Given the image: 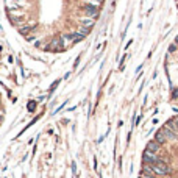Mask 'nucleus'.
I'll use <instances>...</instances> for the list:
<instances>
[{
    "label": "nucleus",
    "mask_w": 178,
    "mask_h": 178,
    "mask_svg": "<svg viewBox=\"0 0 178 178\" xmlns=\"http://www.w3.org/2000/svg\"><path fill=\"white\" fill-rule=\"evenodd\" d=\"M152 170L155 175H159V176H166L169 175L172 170H170V167H169V164L164 161V159H161V161H158L156 164L152 166Z\"/></svg>",
    "instance_id": "f257e3e1"
},
{
    "label": "nucleus",
    "mask_w": 178,
    "mask_h": 178,
    "mask_svg": "<svg viewBox=\"0 0 178 178\" xmlns=\"http://www.w3.org/2000/svg\"><path fill=\"white\" fill-rule=\"evenodd\" d=\"M142 161H144V164L153 166V164H156L158 161H161V158L158 156V153H152V152H148V150H144V153H142Z\"/></svg>",
    "instance_id": "f03ea898"
},
{
    "label": "nucleus",
    "mask_w": 178,
    "mask_h": 178,
    "mask_svg": "<svg viewBox=\"0 0 178 178\" xmlns=\"http://www.w3.org/2000/svg\"><path fill=\"white\" fill-rule=\"evenodd\" d=\"M83 13L86 17L91 19H97L99 17V6H94V5H84L83 6Z\"/></svg>",
    "instance_id": "7ed1b4c3"
},
{
    "label": "nucleus",
    "mask_w": 178,
    "mask_h": 178,
    "mask_svg": "<svg viewBox=\"0 0 178 178\" xmlns=\"http://www.w3.org/2000/svg\"><path fill=\"white\" fill-rule=\"evenodd\" d=\"M159 130H161V133L166 136V139H167V141H175V139L178 138V133H176L175 130H172V128L169 127L167 124H166L164 127H161Z\"/></svg>",
    "instance_id": "20e7f679"
},
{
    "label": "nucleus",
    "mask_w": 178,
    "mask_h": 178,
    "mask_svg": "<svg viewBox=\"0 0 178 178\" xmlns=\"http://www.w3.org/2000/svg\"><path fill=\"white\" fill-rule=\"evenodd\" d=\"M63 49H64V39H60V37L52 39V42L45 47V50H63Z\"/></svg>",
    "instance_id": "39448f33"
},
{
    "label": "nucleus",
    "mask_w": 178,
    "mask_h": 178,
    "mask_svg": "<svg viewBox=\"0 0 178 178\" xmlns=\"http://www.w3.org/2000/svg\"><path fill=\"white\" fill-rule=\"evenodd\" d=\"M145 150H148V152H152V153H158L159 150H161V145H159V144L156 142V141L153 139V141H150V142L147 144Z\"/></svg>",
    "instance_id": "423d86ee"
},
{
    "label": "nucleus",
    "mask_w": 178,
    "mask_h": 178,
    "mask_svg": "<svg viewBox=\"0 0 178 178\" xmlns=\"http://www.w3.org/2000/svg\"><path fill=\"white\" fill-rule=\"evenodd\" d=\"M66 37H67L69 41H72V42H80V41H83V39H84V34H83V33H80V31H77V33L67 34Z\"/></svg>",
    "instance_id": "0eeeda50"
},
{
    "label": "nucleus",
    "mask_w": 178,
    "mask_h": 178,
    "mask_svg": "<svg viewBox=\"0 0 178 178\" xmlns=\"http://www.w3.org/2000/svg\"><path fill=\"white\" fill-rule=\"evenodd\" d=\"M5 6L9 13L11 11H16V9L19 8V3H16V0H5Z\"/></svg>",
    "instance_id": "6e6552de"
},
{
    "label": "nucleus",
    "mask_w": 178,
    "mask_h": 178,
    "mask_svg": "<svg viewBox=\"0 0 178 178\" xmlns=\"http://www.w3.org/2000/svg\"><path fill=\"white\" fill-rule=\"evenodd\" d=\"M155 141L159 144V145H163V144H166L167 142V139H166V136L161 133V130H158L156 131V134H155Z\"/></svg>",
    "instance_id": "1a4fd4ad"
},
{
    "label": "nucleus",
    "mask_w": 178,
    "mask_h": 178,
    "mask_svg": "<svg viewBox=\"0 0 178 178\" xmlns=\"http://www.w3.org/2000/svg\"><path fill=\"white\" fill-rule=\"evenodd\" d=\"M80 25L81 27H86V28H92L94 27V19H91V17L80 19Z\"/></svg>",
    "instance_id": "9d476101"
},
{
    "label": "nucleus",
    "mask_w": 178,
    "mask_h": 178,
    "mask_svg": "<svg viewBox=\"0 0 178 178\" xmlns=\"http://www.w3.org/2000/svg\"><path fill=\"white\" fill-rule=\"evenodd\" d=\"M33 28H34V27H22V28H21V33H22V34H28V33L33 30Z\"/></svg>",
    "instance_id": "9b49d317"
},
{
    "label": "nucleus",
    "mask_w": 178,
    "mask_h": 178,
    "mask_svg": "<svg viewBox=\"0 0 178 178\" xmlns=\"http://www.w3.org/2000/svg\"><path fill=\"white\" fill-rule=\"evenodd\" d=\"M34 108H36V102H28V105H27V109L30 111V112H33V111H34Z\"/></svg>",
    "instance_id": "f8f14e48"
},
{
    "label": "nucleus",
    "mask_w": 178,
    "mask_h": 178,
    "mask_svg": "<svg viewBox=\"0 0 178 178\" xmlns=\"http://www.w3.org/2000/svg\"><path fill=\"white\" fill-rule=\"evenodd\" d=\"M88 2H89V5H94V6H99L102 2H103V0H88Z\"/></svg>",
    "instance_id": "ddd939ff"
},
{
    "label": "nucleus",
    "mask_w": 178,
    "mask_h": 178,
    "mask_svg": "<svg viewBox=\"0 0 178 178\" xmlns=\"http://www.w3.org/2000/svg\"><path fill=\"white\" fill-rule=\"evenodd\" d=\"M72 172L73 175H77V164H75V161H72Z\"/></svg>",
    "instance_id": "4468645a"
},
{
    "label": "nucleus",
    "mask_w": 178,
    "mask_h": 178,
    "mask_svg": "<svg viewBox=\"0 0 178 178\" xmlns=\"http://www.w3.org/2000/svg\"><path fill=\"white\" fill-rule=\"evenodd\" d=\"M178 97V89H173L172 91V99H176Z\"/></svg>",
    "instance_id": "2eb2a0df"
},
{
    "label": "nucleus",
    "mask_w": 178,
    "mask_h": 178,
    "mask_svg": "<svg viewBox=\"0 0 178 178\" xmlns=\"http://www.w3.org/2000/svg\"><path fill=\"white\" fill-rule=\"evenodd\" d=\"M60 81H61V80H56V81H55V83L52 84V88H50V91H53V89H55L56 86H58V83H60Z\"/></svg>",
    "instance_id": "dca6fc26"
},
{
    "label": "nucleus",
    "mask_w": 178,
    "mask_h": 178,
    "mask_svg": "<svg viewBox=\"0 0 178 178\" xmlns=\"http://www.w3.org/2000/svg\"><path fill=\"white\" fill-rule=\"evenodd\" d=\"M141 178H156V175H142L141 173Z\"/></svg>",
    "instance_id": "f3484780"
},
{
    "label": "nucleus",
    "mask_w": 178,
    "mask_h": 178,
    "mask_svg": "<svg viewBox=\"0 0 178 178\" xmlns=\"http://www.w3.org/2000/svg\"><path fill=\"white\" fill-rule=\"evenodd\" d=\"M173 122H175V125H176V128H178V117H175V119H173Z\"/></svg>",
    "instance_id": "a211bd4d"
},
{
    "label": "nucleus",
    "mask_w": 178,
    "mask_h": 178,
    "mask_svg": "<svg viewBox=\"0 0 178 178\" xmlns=\"http://www.w3.org/2000/svg\"><path fill=\"white\" fill-rule=\"evenodd\" d=\"M172 111H173V112H176V114H178V108H176V106H173V108H172Z\"/></svg>",
    "instance_id": "6ab92c4d"
},
{
    "label": "nucleus",
    "mask_w": 178,
    "mask_h": 178,
    "mask_svg": "<svg viewBox=\"0 0 178 178\" xmlns=\"http://www.w3.org/2000/svg\"><path fill=\"white\" fill-rule=\"evenodd\" d=\"M175 45H178V36L175 37Z\"/></svg>",
    "instance_id": "aec40b11"
}]
</instances>
